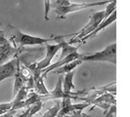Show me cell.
Returning <instances> with one entry per match:
<instances>
[{
    "label": "cell",
    "instance_id": "1",
    "mask_svg": "<svg viewBox=\"0 0 130 117\" xmlns=\"http://www.w3.org/2000/svg\"><path fill=\"white\" fill-rule=\"evenodd\" d=\"M59 39L58 36H52L50 38H43L39 36L28 35L26 33H23L16 27H12V35L11 40L13 43H18L21 46H33V45H41L46 44L50 41H57Z\"/></svg>",
    "mask_w": 130,
    "mask_h": 117
},
{
    "label": "cell",
    "instance_id": "2",
    "mask_svg": "<svg viewBox=\"0 0 130 117\" xmlns=\"http://www.w3.org/2000/svg\"><path fill=\"white\" fill-rule=\"evenodd\" d=\"M79 60L82 62H106L117 65V43H112L104 50L93 54H81Z\"/></svg>",
    "mask_w": 130,
    "mask_h": 117
},
{
    "label": "cell",
    "instance_id": "3",
    "mask_svg": "<svg viewBox=\"0 0 130 117\" xmlns=\"http://www.w3.org/2000/svg\"><path fill=\"white\" fill-rule=\"evenodd\" d=\"M111 0H104V1H98V2H91V3H70L69 5H59L57 3L52 4L51 8H54L56 14L58 15L57 19H66L67 15L72 12H76V11H80L83 9H88V8H92L95 6H102L105 4H109Z\"/></svg>",
    "mask_w": 130,
    "mask_h": 117
},
{
    "label": "cell",
    "instance_id": "4",
    "mask_svg": "<svg viewBox=\"0 0 130 117\" xmlns=\"http://www.w3.org/2000/svg\"><path fill=\"white\" fill-rule=\"evenodd\" d=\"M105 19V10L104 11H98V12H95V13L92 15L89 19V22L88 24L84 26V27L82 29H80L76 36V38L73 39L72 42H74V41H79L81 39L89 35L90 33H92L98 26H100V24Z\"/></svg>",
    "mask_w": 130,
    "mask_h": 117
},
{
    "label": "cell",
    "instance_id": "5",
    "mask_svg": "<svg viewBox=\"0 0 130 117\" xmlns=\"http://www.w3.org/2000/svg\"><path fill=\"white\" fill-rule=\"evenodd\" d=\"M75 96L67 95L65 97L62 99V104H61V109L59 111L57 117H65V115H69L70 113H72L74 111H82L84 108L88 107L91 104L83 103V104H72V100L74 99Z\"/></svg>",
    "mask_w": 130,
    "mask_h": 117
},
{
    "label": "cell",
    "instance_id": "6",
    "mask_svg": "<svg viewBox=\"0 0 130 117\" xmlns=\"http://www.w3.org/2000/svg\"><path fill=\"white\" fill-rule=\"evenodd\" d=\"M46 56L43 60H41L40 62H38L36 64V67L40 69V70H43L47 68L49 65H51V62H52V58L55 57V55L57 54L60 49H62V44L60 42H57V44H49V43H46Z\"/></svg>",
    "mask_w": 130,
    "mask_h": 117
},
{
    "label": "cell",
    "instance_id": "7",
    "mask_svg": "<svg viewBox=\"0 0 130 117\" xmlns=\"http://www.w3.org/2000/svg\"><path fill=\"white\" fill-rule=\"evenodd\" d=\"M20 64V58L18 55L10 60L9 62H7L6 64L0 65V82H2L3 80H5L7 78L14 77L16 72H17V68Z\"/></svg>",
    "mask_w": 130,
    "mask_h": 117
},
{
    "label": "cell",
    "instance_id": "8",
    "mask_svg": "<svg viewBox=\"0 0 130 117\" xmlns=\"http://www.w3.org/2000/svg\"><path fill=\"white\" fill-rule=\"evenodd\" d=\"M63 80L64 78L62 76V74H59L58 81L55 89L52 92H50L48 95H40V101L46 102V101H50V100H56V99H63L67 96L64 89H63Z\"/></svg>",
    "mask_w": 130,
    "mask_h": 117
},
{
    "label": "cell",
    "instance_id": "9",
    "mask_svg": "<svg viewBox=\"0 0 130 117\" xmlns=\"http://www.w3.org/2000/svg\"><path fill=\"white\" fill-rule=\"evenodd\" d=\"M17 49L12 46L11 42L8 41L4 44H0V65L6 64L9 62V58H15L18 55Z\"/></svg>",
    "mask_w": 130,
    "mask_h": 117
},
{
    "label": "cell",
    "instance_id": "10",
    "mask_svg": "<svg viewBox=\"0 0 130 117\" xmlns=\"http://www.w3.org/2000/svg\"><path fill=\"white\" fill-rule=\"evenodd\" d=\"M80 57H81V54H79L78 52H75L71 54V55H69V56H67L64 58H60V60H58L57 63H55L53 65H50L47 68L43 69L42 70V75L45 77L47 73H49L50 71H52V70L58 68V67H62V66H64L65 65L70 64V63H72V62L75 61V60H78V58H80Z\"/></svg>",
    "mask_w": 130,
    "mask_h": 117
},
{
    "label": "cell",
    "instance_id": "11",
    "mask_svg": "<svg viewBox=\"0 0 130 117\" xmlns=\"http://www.w3.org/2000/svg\"><path fill=\"white\" fill-rule=\"evenodd\" d=\"M116 19H117V11H115L113 13L111 14V16L109 17V18H107L106 19H104L101 24H100V26H98L97 28L93 31L92 33H90L89 35H87V36H85V37H83V38L81 39V40H79V41H85V40H87V39L89 38H92V37H94V36H96L98 33L100 32L101 30H103L105 27H107V26H109L110 25H111L112 23H115L116 22Z\"/></svg>",
    "mask_w": 130,
    "mask_h": 117
},
{
    "label": "cell",
    "instance_id": "12",
    "mask_svg": "<svg viewBox=\"0 0 130 117\" xmlns=\"http://www.w3.org/2000/svg\"><path fill=\"white\" fill-rule=\"evenodd\" d=\"M74 71H71L66 73V76L63 80V89L67 95H71V96H78V92H72V89H74V85H73V77H74Z\"/></svg>",
    "mask_w": 130,
    "mask_h": 117
},
{
    "label": "cell",
    "instance_id": "13",
    "mask_svg": "<svg viewBox=\"0 0 130 117\" xmlns=\"http://www.w3.org/2000/svg\"><path fill=\"white\" fill-rule=\"evenodd\" d=\"M65 37V35H59V39L57 40V42H60L62 44V55L60 56V58H64L65 57L71 55L72 53L77 52L78 50V47H73L71 45V43L66 42Z\"/></svg>",
    "mask_w": 130,
    "mask_h": 117
},
{
    "label": "cell",
    "instance_id": "14",
    "mask_svg": "<svg viewBox=\"0 0 130 117\" xmlns=\"http://www.w3.org/2000/svg\"><path fill=\"white\" fill-rule=\"evenodd\" d=\"M83 62L81 61V60H75V61H73L72 63H70V64H67L65 65L64 66H62V67H59L57 70H55L54 73H56V74H64V73H68V72H71L72 71L75 67H77L79 65H81Z\"/></svg>",
    "mask_w": 130,
    "mask_h": 117
},
{
    "label": "cell",
    "instance_id": "15",
    "mask_svg": "<svg viewBox=\"0 0 130 117\" xmlns=\"http://www.w3.org/2000/svg\"><path fill=\"white\" fill-rule=\"evenodd\" d=\"M28 89L26 86H24L23 88H21L19 90V92L17 93V95L14 97V101H13V104H18L20 102H23L25 101L26 97H27V95H28Z\"/></svg>",
    "mask_w": 130,
    "mask_h": 117
},
{
    "label": "cell",
    "instance_id": "16",
    "mask_svg": "<svg viewBox=\"0 0 130 117\" xmlns=\"http://www.w3.org/2000/svg\"><path fill=\"white\" fill-rule=\"evenodd\" d=\"M60 109H61V103L57 102L53 107L49 108L41 117H57Z\"/></svg>",
    "mask_w": 130,
    "mask_h": 117
},
{
    "label": "cell",
    "instance_id": "17",
    "mask_svg": "<svg viewBox=\"0 0 130 117\" xmlns=\"http://www.w3.org/2000/svg\"><path fill=\"white\" fill-rule=\"evenodd\" d=\"M116 9H117V0H111L105 10V19L109 18L111 14L116 11Z\"/></svg>",
    "mask_w": 130,
    "mask_h": 117
},
{
    "label": "cell",
    "instance_id": "18",
    "mask_svg": "<svg viewBox=\"0 0 130 117\" xmlns=\"http://www.w3.org/2000/svg\"><path fill=\"white\" fill-rule=\"evenodd\" d=\"M43 104H44V102H38V103H36V104L28 106V108H29L28 117H32L33 115H35L38 111L41 110V108H42V106H43Z\"/></svg>",
    "mask_w": 130,
    "mask_h": 117
},
{
    "label": "cell",
    "instance_id": "19",
    "mask_svg": "<svg viewBox=\"0 0 130 117\" xmlns=\"http://www.w3.org/2000/svg\"><path fill=\"white\" fill-rule=\"evenodd\" d=\"M44 2V19L49 21V11L51 9V1L50 0H43Z\"/></svg>",
    "mask_w": 130,
    "mask_h": 117
},
{
    "label": "cell",
    "instance_id": "20",
    "mask_svg": "<svg viewBox=\"0 0 130 117\" xmlns=\"http://www.w3.org/2000/svg\"><path fill=\"white\" fill-rule=\"evenodd\" d=\"M13 102L10 103H6V104H0V114H3L7 112L8 110H10L13 107Z\"/></svg>",
    "mask_w": 130,
    "mask_h": 117
},
{
    "label": "cell",
    "instance_id": "21",
    "mask_svg": "<svg viewBox=\"0 0 130 117\" xmlns=\"http://www.w3.org/2000/svg\"><path fill=\"white\" fill-rule=\"evenodd\" d=\"M116 113H117V105L116 104H112L111 107H110V109L107 111L106 113H104V115L106 117H115Z\"/></svg>",
    "mask_w": 130,
    "mask_h": 117
},
{
    "label": "cell",
    "instance_id": "22",
    "mask_svg": "<svg viewBox=\"0 0 130 117\" xmlns=\"http://www.w3.org/2000/svg\"><path fill=\"white\" fill-rule=\"evenodd\" d=\"M65 117H91V115L82 113L81 111H74L72 112V115H65Z\"/></svg>",
    "mask_w": 130,
    "mask_h": 117
},
{
    "label": "cell",
    "instance_id": "23",
    "mask_svg": "<svg viewBox=\"0 0 130 117\" xmlns=\"http://www.w3.org/2000/svg\"><path fill=\"white\" fill-rule=\"evenodd\" d=\"M17 109H13V108H11L10 110H8L7 112L5 113H3V114H1L0 117H14L16 115V113H17Z\"/></svg>",
    "mask_w": 130,
    "mask_h": 117
},
{
    "label": "cell",
    "instance_id": "24",
    "mask_svg": "<svg viewBox=\"0 0 130 117\" xmlns=\"http://www.w3.org/2000/svg\"><path fill=\"white\" fill-rule=\"evenodd\" d=\"M59 1H60V0H56V2H59Z\"/></svg>",
    "mask_w": 130,
    "mask_h": 117
},
{
    "label": "cell",
    "instance_id": "25",
    "mask_svg": "<svg viewBox=\"0 0 130 117\" xmlns=\"http://www.w3.org/2000/svg\"><path fill=\"white\" fill-rule=\"evenodd\" d=\"M0 115H1V114H0Z\"/></svg>",
    "mask_w": 130,
    "mask_h": 117
}]
</instances>
